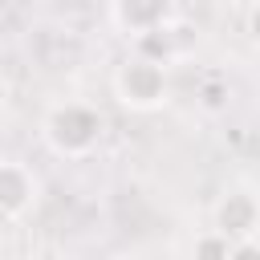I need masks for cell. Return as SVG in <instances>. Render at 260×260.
Segmentation results:
<instances>
[{"label": "cell", "instance_id": "6da1fadb", "mask_svg": "<svg viewBox=\"0 0 260 260\" xmlns=\"http://www.w3.org/2000/svg\"><path fill=\"white\" fill-rule=\"evenodd\" d=\"M41 138L45 146L65 158V162H81L89 158L102 138H106V118L98 106L89 102H77V98H65V102H53L45 114H41Z\"/></svg>", "mask_w": 260, "mask_h": 260}, {"label": "cell", "instance_id": "7a4b0ae2", "mask_svg": "<svg viewBox=\"0 0 260 260\" xmlns=\"http://www.w3.org/2000/svg\"><path fill=\"white\" fill-rule=\"evenodd\" d=\"M114 98L122 110L130 114H154L171 102V65L154 61V57H142V53H130L118 69H114Z\"/></svg>", "mask_w": 260, "mask_h": 260}, {"label": "cell", "instance_id": "3957f363", "mask_svg": "<svg viewBox=\"0 0 260 260\" xmlns=\"http://www.w3.org/2000/svg\"><path fill=\"white\" fill-rule=\"evenodd\" d=\"M41 175L20 162V158H4L0 162V219L8 228H16L24 215H32L41 207Z\"/></svg>", "mask_w": 260, "mask_h": 260}, {"label": "cell", "instance_id": "277c9868", "mask_svg": "<svg viewBox=\"0 0 260 260\" xmlns=\"http://www.w3.org/2000/svg\"><path fill=\"white\" fill-rule=\"evenodd\" d=\"M211 223L219 232H228L232 240H244V236H260V191L248 187V183H236L228 187L215 207H211Z\"/></svg>", "mask_w": 260, "mask_h": 260}, {"label": "cell", "instance_id": "5b68a950", "mask_svg": "<svg viewBox=\"0 0 260 260\" xmlns=\"http://www.w3.org/2000/svg\"><path fill=\"white\" fill-rule=\"evenodd\" d=\"M171 16H175V0H110V24L126 41L162 28Z\"/></svg>", "mask_w": 260, "mask_h": 260}, {"label": "cell", "instance_id": "8992f818", "mask_svg": "<svg viewBox=\"0 0 260 260\" xmlns=\"http://www.w3.org/2000/svg\"><path fill=\"white\" fill-rule=\"evenodd\" d=\"M195 102H199L203 114H223L228 102H232V85H228V77H223V73H207V77H199V85H195Z\"/></svg>", "mask_w": 260, "mask_h": 260}, {"label": "cell", "instance_id": "52a82bcc", "mask_svg": "<svg viewBox=\"0 0 260 260\" xmlns=\"http://www.w3.org/2000/svg\"><path fill=\"white\" fill-rule=\"evenodd\" d=\"M130 45H134V53L154 57V61H162V65H175V61H179V57H175V45H171V37H167V24H162V28L142 32V37H134Z\"/></svg>", "mask_w": 260, "mask_h": 260}, {"label": "cell", "instance_id": "ba28073f", "mask_svg": "<svg viewBox=\"0 0 260 260\" xmlns=\"http://www.w3.org/2000/svg\"><path fill=\"white\" fill-rule=\"evenodd\" d=\"M232 248H236V240H232L228 232H219L215 223L203 228V232L191 240V252H195V256H211V260H232Z\"/></svg>", "mask_w": 260, "mask_h": 260}, {"label": "cell", "instance_id": "9c48e42d", "mask_svg": "<svg viewBox=\"0 0 260 260\" xmlns=\"http://www.w3.org/2000/svg\"><path fill=\"white\" fill-rule=\"evenodd\" d=\"M167 37H171V45H175V57L183 61V57H191L195 53V45H199V28L191 24V20H183L179 12L167 20Z\"/></svg>", "mask_w": 260, "mask_h": 260}, {"label": "cell", "instance_id": "30bf717a", "mask_svg": "<svg viewBox=\"0 0 260 260\" xmlns=\"http://www.w3.org/2000/svg\"><path fill=\"white\" fill-rule=\"evenodd\" d=\"M248 256H260V236H244V240H236L232 260H248Z\"/></svg>", "mask_w": 260, "mask_h": 260}, {"label": "cell", "instance_id": "8fae6325", "mask_svg": "<svg viewBox=\"0 0 260 260\" xmlns=\"http://www.w3.org/2000/svg\"><path fill=\"white\" fill-rule=\"evenodd\" d=\"M248 37H252V45H260V0L248 8Z\"/></svg>", "mask_w": 260, "mask_h": 260}]
</instances>
